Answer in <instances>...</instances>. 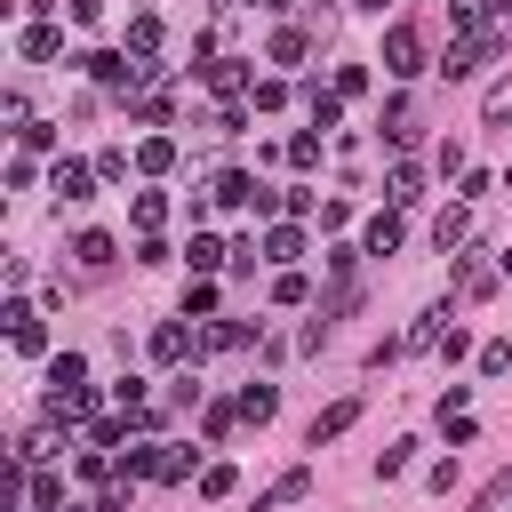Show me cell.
Wrapping results in <instances>:
<instances>
[{
	"label": "cell",
	"instance_id": "14",
	"mask_svg": "<svg viewBox=\"0 0 512 512\" xmlns=\"http://www.w3.org/2000/svg\"><path fill=\"white\" fill-rule=\"evenodd\" d=\"M304 56H312V32L304 24H280L272 32V64H304Z\"/></svg>",
	"mask_w": 512,
	"mask_h": 512
},
{
	"label": "cell",
	"instance_id": "15",
	"mask_svg": "<svg viewBox=\"0 0 512 512\" xmlns=\"http://www.w3.org/2000/svg\"><path fill=\"white\" fill-rule=\"evenodd\" d=\"M208 88H216V96H240V88H256V80H248L240 56H216V64H208Z\"/></svg>",
	"mask_w": 512,
	"mask_h": 512
},
{
	"label": "cell",
	"instance_id": "33",
	"mask_svg": "<svg viewBox=\"0 0 512 512\" xmlns=\"http://www.w3.org/2000/svg\"><path fill=\"white\" fill-rule=\"evenodd\" d=\"M16 136H24V152H48V144H56V128H48V120H24Z\"/></svg>",
	"mask_w": 512,
	"mask_h": 512
},
{
	"label": "cell",
	"instance_id": "18",
	"mask_svg": "<svg viewBox=\"0 0 512 512\" xmlns=\"http://www.w3.org/2000/svg\"><path fill=\"white\" fill-rule=\"evenodd\" d=\"M384 192H392V208H416V200H424V176H416V160H400Z\"/></svg>",
	"mask_w": 512,
	"mask_h": 512
},
{
	"label": "cell",
	"instance_id": "23",
	"mask_svg": "<svg viewBox=\"0 0 512 512\" xmlns=\"http://www.w3.org/2000/svg\"><path fill=\"white\" fill-rule=\"evenodd\" d=\"M128 48H136V56H152V48H160V16H152V8H144V16H128Z\"/></svg>",
	"mask_w": 512,
	"mask_h": 512
},
{
	"label": "cell",
	"instance_id": "25",
	"mask_svg": "<svg viewBox=\"0 0 512 512\" xmlns=\"http://www.w3.org/2000/svg\"><path fill=\"white\" fill-rule=\"evenodd\" d=\"M200 312H216V280L208 272H192V288H184V320H200Z\"/></svg>",
	"mask_w": 512,
	"mask_h": 512
},
{
	"label": "cell",
	"instance_id": "9",
	"mask_svg": "<svg viewBox=\"0 0 512 512\" xmlns=\"http://www.w3.org/2000/svg\"><path fill=\"white\" fill-rule=\"evenodd\" d=\"M464 232H472V200H456V208H440V224H432V240H440V256H448V248H464Z\"/></svg>",
	"mask_w": 512,
	"mask_h": 512
},
{
	"label": "cell",
	"instance_id": "27",
	"mask_svg": "<svg viewBox=\"0 0 512 512\" xmlns=\"http://www.w3.org/2000/svg\"><path fill=\"white\" fill-rule=\"evenodd\" d=\"M232 416H240V400H208V408H200V432H208V440H224V432H232Z\"/></svg>",
	"mask_w": 512,
	"mask_h": 512
},
{
	"label": "cell",
	"instance_id": "19",
	"mask_svg": "<svg viewBox=\"0 0 512 512\" xmlns=\"http://www.w3.org/2000/svg\"><path fill=\"white\" fill-rule=\"evenodd\" d=\"M272 408H280V384H240V416L248 424H264Z\"/></svg>",
	"mask_w": 512,
	"mask_h": 512
},
{
	"label": "cell",
	"instance_id": "7",
	"mask_svg": "<svg viewBox=\"0 0 512 512\" xmlns=\"http://www.w3.org/2000/svg\"><path fill=\"white\" fill-rule=\"evenodd\" d=\"M360 248H368V256H392V248H400V208H376L368 232H360Z\"/></svg>",
	"mask_w": 512,
	"mask_h": 512
},
{
	"label": "cell",
	"instance_id": "41",
	"mask_svg": "<svg viewBox=\"0 0 512 512\" xmlns=\"http://www.w3.org/2000/svg\"><path fill=\"white\" fill-rule=\"evenodd\" d=\"M496 272H512V248H504V256H496Z\"/></svg>",
	"mask_w": 512,
	"mask_h": 512
},
{
	"label": "cell",
	"instance_id": "32",
	"mask_svg": "<svg viewBox=\"0 0 512 512\" xmlns=\"http://www.w3.org/2000/svg\"><path fill=\"white\" fill-rule=\"evenodd\" d=\"M480 120H512V80H496V88H488V104H480Z\"/></svg>",
	"mask_w": 512,
	"mask_h": 512
},
{
	"label": "cell",
	"instance_id": "3",
	"mask_svg": "<svg viewBox=\"0 0 512 512\" xmlns=\"http://www.w3.org/2000/svg\"><path fill=\"white\" fill-rule=\"evenodd\" d=\"M152 360H168V368L200 360V328H184V320H160V328H152Z\"/></svg>",
	"mask_w": 512,
	"mask_h": 512
},
{
	"label": "cell",
	"instance_id": "4",
	"mask_svg": "<svg viewBox=\"0 0 512 512\" xmlns=\"http://www.w3.org/2000/svg\"><path fill=\"white\" fill-rule=\"evenodd\" d=\"M48 184H56V200H64V208H80V200L96 192V168H88V160H56V168H48Z\"/></svg>",
	"mask_w": 512,
	"mask_h": 512
},
{
	"label": "cell",
	"instance_id": "8",
	"mask_svg": "<svg viewBox=\"0 0 512 512\" xmlns=\"http://www.w3.org/2000/svg\"><path fill=\"white\" fill-rule=\"evenodd\" d=\"M8 336H16V352H48V328L32 320V304H24V296L8 304Z\"/></svg>",
	"mask_w": 512,
	"mask_h": 512
},
{
	"label": "cell",
	"instance_id": "31",
	"mask_svg": "<svg viewBox=\"0 0 512 512\" xmlns=\"http://www.w3.org/2000/svg\"><path fill=\"white\" fill-rule=\"evenodd\" d=\"M200 496H232V464H200Z\"/></svg>",
	"mask_w": 512,
	"mask_h": 512
},
{
	"label": "cell",
	"instance_id": "35",
	"mask_svg": "<svg viewBox=\"0 0 512 512\" xmlns=\"http://www.w3.org/2000/svg\"><path fill=\"white\" fill-rule=\"evenodd\" d=\"M160 216H168V200H160V192H136V224H144V232H152V224H160Z\"/></svg>",
	"mask_w": 512,
	"mask_h": 512
},
{
	"label": "cell",
	"instance_id": "43",
	"mask_svg": "<svg viewBox=\"0 0 512 512\" xmlns=\"http://www.w3.org/2000/svg\"><path fill=\"white\" fill-rule=\"evenodd\" d=\"M240 8H264V0H240Z\"/></svg>",
	"mask_w": 512,
	"mask_h": 512
},
{
	"label": "cell",
	"instance_id": "37",
	"mask_svg": "<svg viewBox=\"0 0 512 512\" xmlns=\"http://www.w3.org/2000/svg\"><path fill=\"white\" fill-rule=\"evenodd\" d=\"M512 368V344H480V376H504Z\"/></svg>",
	"mask_w": 512,
	"mask_h": 512
},
{
	"label": "cell",
	"instance_id": "17",
	"mask_svg": "<svg viewBox=\"0 0 512 512\" xmlns=\"http://www.w3.org/2000/svg\"><path fill=\"white\" fill-rule=\"evenodd\" d=\"M304 112H312V128L328 136V128L344 120V96H336V88H312V96H304Z\"/></svg>",
	"mask_w": 512,
	"mask_h": 512
},
{
	"label": "cell",
	"instance_id": "30",
	"mask_svg": "<svg viewBox=\"0 0 512 512\" xmlns=\"http://www.w3.org/2000/svg\"><path fill=\"white\" fill-rule=\"evenodd\" d=\"M408 456H416V440H392V448H384V456H376V472H384V480H392V472H408Z\"/></svg>",
	"mask_w": 512,
	"mask_h": 512
},
{
	"label": "cell",
	"instance_id": "44",
	"mask_svg": "<svg viewBox=\"0 0 512 512\" xmlns=\"http://www.w3.org/2000/svg\"><path fill=\"white\" fill-rule=\"evenodd\" d=\"M64 512H80V504H64Z\"/></svg>",
	"mask_w": 512,
	"mask_h": 512
},
{
	"label": "cell",
	"instance_id": "39",
	"mask_svg": "<svg viewBox=\"0 0 512 512\" xmlns=\"http://www.w3.org/2000/svg\"><path fill=\"white\" fill-rule=\"evenodd\" d=\"M448 16H456L464 32H480V16H488V0H448Z\"/></svg>",
	"mask_w": 512,
	"mask_h": 512
},
{
	"label": "cell",
	"instance_id": "29",
	"mask_svg": "<svg viewBox=\"0 0 512 512\" xmlns=\"http://www.w3.org/2000/svg\"><path fill=\"white\" fill-rule=\"evenodd\" d=\"M272 296H280V304H304V272H296V264H280V280H272Z\"/></svg>",
	"mask_w": 512,
	"mask_h": 512
},
{
	"label": "cell",
	"instance_id": "12",
	"mask_svg": "<svg viewBox=\"0 0 512 512\" xmlns=\"http://www.w3.org/2000/svg\"><path fill=\"white\" fill-rule=\"evenodd\" d=\"M24 504H32V512H64V480H56L48 464H32V488H24Z\"/></svg>",
	"mask_w": 512,
	"mask_h": 512
},
{
	"label": "cell",
	"instance_id": "38",
	"mask_svg": "<svg viewBox=\"0 0 512 512\" xmlns=\"http://www.w3.org/2000/svg\"><path fill=\"white\" fill-rule=\"evenodd\" d=\"M192 464H200V448H168V464H160V480H184Z\"/></svg>",
	"mask_w": 512,
	"mask_h": 512
},
{
	"label": "cell",
	"instance_id": "34",
	"mask_svg": "<svg viewBox=\"0 0 512 512\" xmlns=\"http://www.w3.org/2000/svg\"><path fill=\"white\" fill-rule=\"evenodd\" d=\"M288 160H296V168H312V160H320V128H304V136L288 144Z\"/></svg>",
	"mask_w": 512,
	"mask_h": 512
},
{
	"label": "cell",
	"instance_id": "20",
	"mask_svg": "<svg viewBox=\"0 0 512 512\" xmlns=\"http://www.w3.org/2000/svg\"><path fill=\"white\" fill-rule=\"evenodd\" d=\"M136 168H144V176L176 168V144H168V136H144V144H136Z\"/></svg>",
	"mask_w": 512,
	"mask_h": 512
},
{
	"label": "cell",
	"instance_id": "28",
	"mask_svg": "<svg viewBox=\"0 0 512 512\" xmlns=\"http://www.w3.org/2000/svg\"><path fill=\"white\" fill-rule=\"evenodd\" d=\"M456 288H464V296H488V288H496V272H488V264H472V256H464V264H456Z\"/></svg>",
	"mask_w": 512,
	"mask_h": 512
},
{
	"label": "cell",
	"instance_id": "26",
	"mask_svg": "<svg viewBox=\"0 0 512 512\" xmlns=\"http://www.w3.org/2000/svg\"><path fill=\"white\" fill-rule=\"evenodd\" d=\"M448 328H456V320H448V304H432V312H424V320H416V328H408V344H440V336H448Z\"/></svg>",
	"mask_w": 512,
	"mask_h": 512
},
{
	"label": "cell",
	"instance_id": "21",
	"mask_svg": "<svg viewBox=\"0 0 512 512\" xmlns=\"http://www.w3.org/2000/svg\"><path fill=\"white\" fill-rule=\"evenodd\" d=\"M72 256H80L88 272H104V264H112V232H80V240H72Z\"/></svg>",
	"mask_w": 512,
	"mask_h": 512
},
{
	"label": "cell",
	"instance_id": "42",
	"mask_svg": "<svg viewBox=\"0 0 512 512\" xmlns=\"http://www.w3.org/2000/svg\"><path fill=\"white\" fill-rule=\"evenodd\" d=\"M352 8H376V16H384V0H352Z\"/></svg>",
	"mask_w": 512,
	"mask_h": 512
},
{
	"label": "cell",
	"instance_id": "24",
	"mask_svg": "<svg viewBox=\"0 0 512 512\" xmlns=\"http://www.w3.org/2000/svg\"><path fill=\"white\" fill-rule=\"evenodd\" d=\"M184 256H192V272H216V264H232V248H216L208 232H192V248H184Z\"/></svg>",
	"mask_w": 512,
	"mask_h": 512
},
{
	"label": "cell",
	"instance_id": "10",
	"mask_svg": "<svg viewBox=\"0 0 512 512\" xmlns=\"http://www.w3.org/2000/svg\"><path fill=\"white\" fill-rule=\"evenodd\" d=\"M304 256V224H272L264 232V264H296Z\"/></svg>",
	"mask_w": 512,
	"mask_h": 512
},
{
	"label": "cell",
	"instance_id": "1",
	"mask_svg": "<svg viewBox=\"0 0 512 512\" xmlns=\"http://www.w3.org/2000/svg\"><path fill=\"white\" fill-rule=\"evenodd\" d=\"M384 72H392V80H416V72H424V32H416L408 16L384 24Z\"/></svg>",
	"mask_w": 512,
	"mask_h": 512
},
{
	"label": "cell",
	"instance_id": "22",
	"mask_svg": "<svg viewBox=\"0 0 512 512\" xmlns=\"http://www.w3.org/2000/svg\"><path fill=\"white\" fill-rule=\"evenodd\" d=\"M128 480H136V472H104V480H96V512H128Z\"/></svg>",
	"mask_w": 512,
	"mask_h": 512
},
{
	"label": "cell",
	"instance_id": "13",
	"mask_svg": "<svg viewBox=\"0 0 512 512\" xmlns=\"http://www.w3.org/2000/svg\"><path fill=\"white\" fill-rule=\"evenodd\" d=\"M16 48H24L32 64H48V56L64 48V32H56V24H24V32H16Z\"/></svg>",
	"mask_w": 512,
	"mask_h": 512
},
{
	"label": "cell",
	"instance_id": "45",
	"mask_svg": "<svg viewBox=\"0 0 512 512\" xmlns=\"http://www.w3.org/2000/svg\"><path fill=\"white\" fill-rule=\"evenodd\" d=\"M24 512H32V504H24Z\"/></svg>",
	"mask_w": 512,
	"mask_h": 512
},
{
	"label": "cell",
	"instance_id": "5",
	"mask_svg": "<svg viewBox=\"0 0 512 512\" xmlns=\"http://www.w3.org/2000/svg\"><path fill=\"white\" fill-rule=\"evenodd\" d=\"M352 416H360V400H336V408H320V416H312V432H304V448H328L336 432H352Z\"/></svg>",
	"mask_w": 512,
	"mask_h": 512
},
{
	"label": "cell",
	"instance_id": "2",
	"mask_svg": "<svg viewBox=\"0 0 512 512\" xmlns=\"http://www.w3.org/2000/svg\"><path fill=\"white\" fill-rule=\"evenodd\" d=\"M496 48H504L496 32H464V40H456V48L440 56V72H448V80H472V72H480V64H488Z\"/></svg>",
	"mask_w": 512,
	"mask_h": 512
},
{
	"label": "cell",
	"instance_id": "36",
	"mask_svg": "<svg viewBox=\"0 0 512 512\" xmlns=\"http://www.w3.org/2000/svg\"><path fill=\"white\" fill-rule=\"evenodd\" d=\"M264 264V240H232V272H256Z\"/></svg>",
	"mask_w": 512,
	"mask_h": 512
},
{
	"label": "cell",
	"instance_id": "6",
	"mask_svg": "<svg viewBox=\"0 0 512 512\" xmlns=\"http://www.w3.org/2000/svg\"><path fill=\"white\" fill-rule=\"evenodd\" d=\"M216 200H224V208H256V200H264V184H256L248 168H224V176H216Z\"/></svg>",
	"mask_w": 512,
	"mask_h": 512
},
{
	"label": "cell",
	"instance_id": "16",
	"mask_svg": "<svg viewBox=\"0 0 512 512\" xmlns=\"http://www.w3.org/2000/svg\"><path fill=\"white\" fill-rule=\"evenodd\" d=\"M80 384H88V360L80 352H56L48 360V392H80Z\"/></svg>",
	"mask_w": 512,
	"mask_h": 512
},
{
	"label": "cell",
	"instance_id": "11",
	"mask_svg": "<svg viewBox=\"0 0 512 512\" xmlns=\"http://www.w3.org/2000/svg\"><path fill=\"white\" fill-rule=\"evenodd\" d=\"M304 496H312V472H280V480L256 496V512H272V504H304Z\"/></svg>",
	"mask_w": 512,
	"mask_h": 512
},
{
	"label": "cell",
	"instance_id": "40",
	"mask_svg": "<svg viewBox=\"0 0 512 512\" xmlns=\"http://www.w3.org/2000/svg\"><path fill=\"white\" fill-rule=\"evenodd\" d=\"M104 16V0H72V24H96Z\"/></svg>",
	"mask_w": 512,
	"mask_h": 512
}]
</instances>
